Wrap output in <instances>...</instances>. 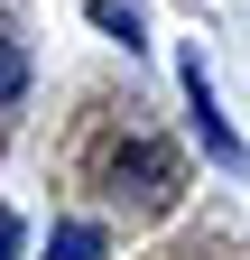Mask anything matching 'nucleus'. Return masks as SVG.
Wrapping results in <instances>:
<instances>
[{
  "label": "nucleus",
  "mask_w": 250,
  "mask_h": 260,
  "mask_svg": "<svg viewBox=\"0 0 250 260\" xmlns=\"http://www.w3.org/2000/svg\"><path fill=\"white\" fill-rule=\"evenodd\" d=\"M185 112H195V140H204V158H213V168H232V177H250V149H241V130L223 121V93H213V75H204V56H185Z\"/></svg>",
  "instance_id": "1"
},
{
  "label": "nucleus",
  "mask_w": 250,
  "mask_h": 260,
  "mask_svg": "<svg viewBox=\"0 0 250 260\" xmlns=\"http://www.w3.org/2000/svg\"><path fill=\"white\" fill-rule=\"evenodd\" d=\"M167 177H176V168H167V149H158V140H120V149H111V186H120V195L139 186L148 205H167Z\"/></svg>",
  "instance_id": "2"
},
{
  "label": "nucleus",
  "mask_w": 250,
  "mask_h": 260,
  "mask_svg": "<svg viewBox=\"0 0 250 260\" xmlns=\"http://www.w3.org/2000/svg\"><path fill=\"white\" fill-rule=\"evenodd\" d=\"M84 19L102 28V38H120V47H139V38H148V19L130 10V0H84Z\"/></svg>",
  "instance_id": "3"
},
{
  "label": "nucleus",
  "mask_w": 250,
  "mask_h": 260,
  "mask_svg": "<svg viewBox=\"0 0 250 260\" xmlns=\"http://www.w3.org/2000/svg\"><path fill=\"white\" fill-rule=\"evenodd\" d=\"M111 242H102V223H56V242H47V260H102Z\"/></svg>",
  "instance_id": "4"
},
{
  "label": "nucleus",
  "mask_w": 250,
  "mask_h": 260,
  "mask_svg": "<svg viewBox=\"0 0 250 260\" xmlns=\"http://www.w3.org/2000/svg\"><path fill=\"white\" fill-rule=\"evenodd\" d=\"M19 93H28V47H19V38H0V112H10Z\"/></svg>",
  "instance_id": "5"
},
{
  "label": "nucleus",
  "mask_w": 250,
  "mask_h": 260,
  "mask_svg": "<svg viewBox=\"0 0 250 260\" xmlns=\"http://www.w3.org/2000/svg\"><path fill=\"white\" fill-rule=\"evenodd\" d=\"M19 242H28V223H19L10 205H0V260H19Z\"/></svg>",
  "instance_id": "6"
}]
</instances>
